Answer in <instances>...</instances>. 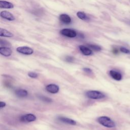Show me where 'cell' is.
I'll use <instances>...</instances> for the list:
<instances>
[{"instance_id": "1", "label": "cell", "mask_w": 130, "mask_h": 130, "mask_svg": "<svg viewBox=\"0 0 130 130\" xmlns=\"http://www.w3.org/2000/svg\"><path fill=\"white\" fill-rule=\"evenodd\" d=\"M98 122L103 126L108 128L115 127L116 125L115 122L109 117L105 116L99 117L97 119Z\"/></svg>"}, {"instance_id": "2", "label": "cell", "mask_w": 130, "mask_h": 130, "mask_svg": "<svg viewBox=\"0 0 130 130\" xmlns=\"http://www.w3.org/2000/svg\"><path fill=\"white\" fill-rule=\"evenodd\" d=\"M86 95L90 99L98 100L105 97V95L102 92L98 90H89L86 92Z\"/></svg>"}, {"instance_id": "3", "label": "cell", "mask_w": 130, "mask_h": 130, "mask_svg": "<svg viewBox=\"0 0 130 130\" xmlns=\"http://www.w3.org/2000/svg\"><path fill=\"white\" fill-rule=\"evenodd\" d=\"M60 33L67 37L68 38H75L77 36V32L73 29L69 28H63L61 29Z\"/></svg>"}, {"instance_id": "4", "label": "cell", "mask_w": 130, "mask_h": 130, "mask_svg": "<svg viewBox=\"0 0 130 130\" xmlns=\"http://www.w3.org/2000/svg\"><path fill=\"white\" fill-rule=\"evenodd\" d=\"M16 50L18 52L24 55H30L34 53V50L27 46L18 47L17 48Z\"/></svg>"}, {"instance_id": "5", "label": "cell", "mask_w": 130, "mask_h": 130, "mask_svg": "<svg viewBox=\"0 0 130 130\" xmlns=\"http://www.w3.org/2000/svg\"><path fill=\"white\" fill-rule=\"evenodd\" d=\"M36 116L32 114H27L22 115L20 118V120L22 122H30L34 121L36 120Z\"/></svg>"}, {"instance_id": "6", "label": "cell", "mask_w": 130, "mask_h": 130, "mask_svg": "<svg viewBox=\"0 0 130 130\" xmlns=\"http://www.w3.org/2000/svg\"><path fill=\"white\" fill-rule=\"evenodd\" d=\"M46 90L51 93H56L59 91V87L58 85L54 84H50L45 87Z\"/></svg>"}, {"instance_id": "7", "label": "cell", "mask_w": 130, "mask_h": 130, "mask_svg": "<svg viewBox=\"0 0 130 130\" xmlns=\"http://www.w3.org/2000/svg\"><path fill=\"white\" fill-rule=\"evenodd\" d=\"M109 74L113 79L116 81H120L122 79V75L121 73L118 71L111 70L109 71Z\"/></svg>"}, {"instance_id": "8", "label": "cell", "mask_w": 130, "mask_h": 130, "mask_svg": "<svg viewBox=\"0 0 130 130\" xmlns=\"http://www.w3.org/2000/svg\"><path fill=\"white\" fill-rule=\"evenodd\" d=\"M0 15L1 17L5 19H7L9 21H14L15 19L14 16L12 13L7 11H2L1 12Z\"/></svg>"}, {"instance_id": "9", "label": "cell", "mask_w": 130, "mask_h": 130, "mask_svg": "<svg viewBox=\"0 0 130 130\" xmlns=\"http://www.w3.org/2000/svg\"><path fill=\"white\" fill-rule=\"evenodd\" d=\"M79 50L81 52V53L86 56H88L92 54V50L88 47H87L83 45H80L79 46Z\"/></svg>"}, {"instance_id": "10", "label": "cell", "mask_w": 130, "mask_h": 130, "mask_svg": "<svg viewBox=\"0 0 130 130\" xmlns=\"http://www.w3.org/2000/svg\"><path fill=\"white\" fill-rule=\"evenodd\" d=\"M12 51L11 49L7 47H0V53L4 56H9L12 54Z\"/></svg>"}, {"instance_id": "11", "label": "cell", "mask_w": 130, "mask_h": 130, "mask_svg": "<svg viewBox=\"0 0 130 130\" xmlns=\"http://www.w3.org/2000/svg\"><path fill=\"white\" fill-rule=\"evenodd\" d=\"M58 119L61 122L66 124L73 125H75L76 124V122L74 120L69 118L64 117H59L58 118Z\"/></svg>"}, {"instance_id": "12", "label": "cell", "mask_w": 130, "mask_h": 130, "mask_svg": "<svg viewBox=\"0 0 130 130\" xmlns=\"http://www.w3.org/2000/svg\"><path fill=\"white\" fill-rule=\"evenodd\" d=\"M14 7V5L10 2L5 1H0V8L2 9H13Z\"/></svg>"}, {"instance_id": "13", "label": "cell", "mask_w": 130, "mask_h": 130, "mask_svg": "<svg viewBox=\"0 0 130 130\" xmlns=\"http://www.w3.org/2000/svg\"><path fill=\"white\" fill-rule=\"evenodd\" d=\"M59 20L64 23L69 24L71 22V17L67 14H62L59 16Z\"/></svg>"}, {"instance_id": "14", "label": "cell", "mask_w": 130, "mask_h": 130, "mask_svg": "<svg viewBox=\"0 0 130 130\" xmlns=\"http://www.w3.org/2000/svg\"><path fill=\"white\" fill-rule=\"evenodd\" d=\"M0 36L11 38V37H13L14 36V35L11 32L5 29L1 28H0Z\"/></svg>"}, {"instance_id": "15", "label": "cell", "mask_w": 130, "mask_h": 130, "mask_svg": "<svg viewBox=\"0 0 130 130\" xmlns=\"http://www.w3.org/2000/svg\"><path fill=\"white\" fill-rule=\"evenodd\" d=\"M15 94L18 97L24 98L27 95L28 92H27V91L25 89H19L15 91Z\"/></svg>"}, {"instance_id": "16", "label": "cell", "mask_w": 130, "mask_h": 130, "mask_svg": "<svg viewBox=\"0 0 130 130\" xmlns=\"http://www.w3.org/2000/svg\"><path fill=\"white\" fill-rule=\"evenodd\" d=\"M77 17L81 19V20H89V18L88 17H87V16L86 15V14L83 12H81V11H79L76 14Z\"/></svg>"}, {"instance_id": "17", "label": "cell", "mask_w": 130, "mask_h": 130, "mask_svg": "<svg viewBox=\"0 0 130 130\" xmlns=\"http://www.w3.org/2000/svg\"><path fill=\"white\" fill-rule=\"evenodd\" d=\"M88 46L90 49H91L92 50L95 51H100L102 50V48L100 46L97 45L88 44Z\"/></svg>"}, {"instance_id": "18", "label": "cell", "mask_w": 130, "mask_h": 130, "mask_svg": "<svg viewBox=\"0 0 130 130\" xmlns=\"http://www.w3.org/2000/svg\"><path fill=\"white\" fill-rule=\"evenodd\" d=\"M38 97H39V98L41 100H42V101H44L45 102L51 103L52 102V100L51 98L47 97V96H44V95H39Z\"/></svg>"}, {"instance_id": "19", "label": "cell", "mask_w": 130, "mask_h": 130, "mask_svg": "<svg viewBox=\"0 0 130 130\" xmlns=\"http://www.w3.org/2000/svg\"><path fill=\"white\" fill-rule=\"evenodd\" d=\"M28 76L31 78H37L38 77V74L33 72H29L28 73Z\"/></svg>"}, {"instance_id": "20", "label": "cell", "mask_w": 130, "mask_h": 130, "mask_svg": "<svg viewBox=\"0 0 130 130\" xmlns=\"http://www.w3.org/2000/svg\"><path fill=\"white\" fill-rule=\"evenodd\" d=\"M75 60L74 57L71 56H67L65 58V60L68 62H73Z\"/></svg>"}, {"instance_id": "21", "label": "cell", "mask_w": 130, "mask_h": 130, "mask_svg": "<svg viewBox=\"0 0 130 130\" xmlns=\"http://www.w3.org/2000/svg\"><path fill=\"white\" fill-rule=\"evenodd\" d=\"M0 44H1V46H2L3 45H4V47H6V46L11 45V44L9 43V42H7L6 40H1Z\"/></svg>"}, {"instance_id": "22", "label": "cell", "mask_w": 130, "mask_h": 130, "mask_svg": "<svg viewBox=\"0 0 130 130\" xmlns=\"http://www.w3.org/2000/svg\"><path fill=\"white\" fill-rule=\"evenodd\" d=\"M120 52L124 53H126V54H128L130 53V50L125 47H121L120 48Z\"/></svg>"}, {"instance_id": "23", "label": "cell", "mask_w": 130, "mask_h": 130, "mask_svg": "<svg viewBox=\"0 0 130 130\" xmlns=\"http://www.w3.org/2000/svg\"><path fill=\"white\" fill-rule=\"evenodd\" d=\"M83 70L84 72H85V73H87V74H92V70H91L89 68H84L83 69Z\"/></svg>"}, {"instance_id": "24", "label": "cell", "mask_w": 130, "mask_h": 130, "mask_svg": "<svg viewBox=\"0 0 130 130\" xmlns=\"http://www.w3.org/2000/svg\"><path fill=\"white\" fill-rule=\"evenodd\" d=\"M6 105V104L5 102H2V101H1V102H0V108H2L5 107Z\"/></svg>"}, {"instance_id": "25", "label": "cell", "mask_w": 130, "mask_h": 130, "mask_svg": "<svg viewBox=\"0 0 130 130\" xmlns=\"http://www.w3.org/2000/svg\"><path fill=\"white\" fill-rule=\"evenodd\" d=\"M112 52H113V53L114 54H117L118 53V49H116V48H114V49L112 50Z\"/></svg>"}]
</instances>
